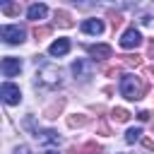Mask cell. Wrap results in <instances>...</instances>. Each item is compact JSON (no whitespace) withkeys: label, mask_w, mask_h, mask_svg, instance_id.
<instances>
[{"label":"cell","mask_w":154,"mask_h":154,"mask_svg":"<svg viewBox=\"0 0 154 154\" xmlns=\"http://www.w3.org/2000/svg\"><path fill=\"white\" fill-rule=\"evenodd\" d=\"M113 118H116L118 123H125V120L130 118V113H128L125 108H113Z\"/></svg>","instance_id":"e0dca14e"},{"label":"cell","mask_w":154,"mask_h":154,"mask_svg":"<svg viewBox=\"0 0 154 154\" xmlns=\"http://www.w3.org/2000/svg\"><path fill=\"white\" fill-rule=\"evenodd\" d=\"M140 135H142L140 128H130V130L125 132V142H128V144H135V142L140 140Z\"/></svg>","instance_id":"9a60e30c"},{"label":"cell","mask_w":154,"mask_h":154,"mask_svg":"<svg viewBox=\"0 0 154 154\" xmlns=\"http://www.w3.org/2000/svg\"><path fill=\"white\" fill-rule=\"evenodd\" d=\"M36 140H38V142H43V144H58V142H60V135H58V132H53V130H46V132H38V135H36Z\"/></svg>","instance_id":"4fadbf2b"},{"label":"cell","mask_w":154,"mask_h":154,"mask_svg":"<svg viewBox=\"0 0 154 154\" xmlns=\"http://www.w3.org/2000/svg\"><path fill=\"white\" fill-rule=\"evenodd\" d=\"M67 51H70V41H67V38H58V41H53L51 48H48L51 55H65Z\"/></svg>","instance_id":"30bf717a"},{"label":"cell","mask_w":154,"mask_h":154,"mask_svg":"<svg viewBox=\"0 0 154 154\" xmlns=\"http://www.w3.org/2000/svg\"><path fill=\"white\" fill-rule=\"evenodd\" d=\"M79 152H82V154H101V144H96V142H87Z\"/></svg>","instance_id":"2e32d148"},{"label":"cell","mask_w":154,"mask_h":154,"mask_svg":"<svg viewBox=\"0 0 154 154\" xmlns=\"http://www.w3.org/2000/svg\"><path fill=\"white\" fill-rule=\"evenodd\" d=\"M82 31L99 36V34L103 31V22H101V19H87V22H82Z\"/></svg>","instance_id":"9c48e42d"},{"label":"cell","mask_w":154,"mask_h":154,"mask_svg":"<svg viewBox=\"0 0 154 154\" xmlns=\"http://www.w3.org/2000/svg\"><path fill=\"white\" fill-rule=\"evenodd\" d=\"M2 12H5V14H10V17H12V14H19V5H5V7H2Z\"/></svg>","instance_id":"603a6c76"},{"label":"cell","mask_w":154,"mask_h":154,"mask_svg":"<svg viewBox=\"0 0 154 154\" xmlns=\"http://www.w3.org/2000/svg\"><path fill=\"white\" fill-rule=\"evenodd\" d=\"M0 96H2V101H5V103H10V106H14V103H19V101H22V91H19V87H17V84H10V82H5V84H2Z\"/></svg>","instance_id":"3957f363"},{"label":"cell","mask_w":154,"mask_h":154,"mask_svg":"<svg viewBox=\"0 0 154 154\" xmlns=\"http://www.w3.org/2000/svg\"><path fill=\"white\" fill-rule=\"evenodd\" d=\"M48 34H51V26H36V29H34V36H36L38 41H41V38H46Z\"/></svg>","instance_id":"d6986e66"},{"label":"cell","mask_w":154,"mask_h":154,"mask_svg":"<svg viewBox=\"0 0 154 154\" xmlns=\"http://www.w3.org/2000/svg\"><path fill=\"white\" fill-rule=\"evenodd\" d=\"M149 72H152V75H154V67H149Z\"/></svg>","instance_id":"4dcf8cb0"},{"label":"cell","mask_w":154,"mask_h":154,"mask_svg":"<svg viewBox=\"0 0 154 154\" xmlns=\"http://www.w3.org/2000/svg\"><path fill=\"white\" fill-rule=\"evenodd\" d=\"M63 103H65V101L60 99V101H58L55 106H51V108L46 111V116H48V118H55V113H60V108H63Z\"/></svg>","instance_id":"7402d4cb"},{"label":"cell","mask_w":154,"mask_h":154,"mask_svg":"<svg viewBox=\"0 0 154 154\" xmlns=\"http://www.w3.org/2000/svg\"><path fill=\"white\" fill-rule=\"evenodd\" d=\"M120 94H123L125 99H130V101H137V99H142V94H144V84L140 82V77L125 75V77L120 79Z\"/></svg>","instance_id":"6da1fadb"},{"label":"cell","mask_w":154,"mask_h":154,"mask_svg":"<svg viewBox=\"0 0 154 154\" xmlns=\"http://www.w3.org/2000/svg\"><path fill=\"white\" fill-rule=\"evenodd\" d=\"M137 118H140V120H149V111H140Z\"/></svg>","instance_id":"484cf974"},{"label":"cell","mask_w":154,"mask_h":154,"mask_svg":"<svg viewBox=\"0 0 154 154\" xmlns=\"http://www.w3.org/2000/svg\"><path fill=\"white\" fill-rule=\"evenodd\" d=\"M14 154H31V149L22 144V147H17V149H14Z\"/></svg>","instance_id":"cb8c5ba5"},{"label":"cell","mask_w":154,"mask_h":154,"mask_svg":"<svg viewBox=\"0 0 154 154\" xmlns=\"http://www.w3.org/2000/svg\"><path fill=\"white\" fill-rule=\"evenodd\" d=\"M118 72H120V67H108V70H106V75H108V77H116Z\"/></svg>","instance_id":"d4e9b609"},{"label":"cell","mask_w":154,"mask_h":154,"mask_svg":"<svg viewBox=\"0 0 154 154\" xmlns=\"http://www.w3.org/2000/svg\"><path fill=\"white\" fill-rule=\"evenodd\" d=\"M113 2H118V5H120V7H125V5H128V2H130V0H113Z\"/></svg>","instance_id":"f1b7e54d"},{"label":"cell","mask_w":154,"mask_h":154,"mask_svg":"<svg viewBox=\"0 0 154 154\" xmlns=\"http://www.w3.org/2000/svg\"><path fill=\"white\" fill-rule=\"evenodd\" d=\"M72 72H75V77L87 79V77H91V65H89L87 60H75V63H72Z\"/></svg>","instance_id":"ba28073f"},{"label":"cell","mask_w":154,"mask_h":154,"mask_svg":"<svg viewBox=\"0 0 154 154\" xmlns=\"http://www.w3.org/2000/svg\"><path fill=\"white\" fill-rule=\"evenodd\" d=\"M24 29L19 24H10V26H2V38L5 43H22L24 41Z\"/></svg>","instance_id":"277c9868"},{"label":"cell","mask_w":154,"mask_h":154,"mask_svg":"<svg viewBox=\"0 0 154 154\" xmlns=\"http://www.w3.org/2000/svg\"><path fill=\"white\" fill-rule=\"evenodd\" d=\"M147 55H149V58H154V41L149 43V48H147Z\"/></svg>","instance_id":"4316f807"},{"label":"cell","mask_w":154,"mask_h":154,"mask_svg":"<svg viewBox=\"0 0 154 154\" xmlns=\"http://www.w3.org/2000/svg\"><path fill=\"white\" fill-rule=\"evenodd\" d=\"M55 24H58V26H65V29H70V26H75V19L70 17V12H65V10H58V12H55Z\"/></svg>","instance_id":"8fae6325"},{"label":"cell","mask_w":154,"mask_h":154,"mask_svg":"<svg viewBox=\"0 0 154 154\" xmlns=\"http://www.w3.org/2000/svg\"><path fill=\"white\" fill-rule=\"evenodd\" d=\"M142 43V36H140V31L137 29H128L123 36H120V46L125 48V51H130V48H137Z\"/></svg>","instance_id":"5b68a950"},{"label":"cell","mask_w":154,"mask_h":154,"mask_svg":"<svg viewBox=\"0 0 154 154\" xmlns=\"http://www.w3.org/2000/svg\"><path fill=\"white\" fill-rule=\"evenodd\" d=\"M26 14H29V19H34V22H36V19H43V17L48 14V7L36 2V5H31V7H29V12H26Z\"/></svg>","instance_id":"7c38bea8"},{"label":"cell","mask_w":154,"mask_h":154,"mask_svg":"<svg viewBox=\"0 0 154 154\" xmlns=\"http://www.w3.org/2000/svg\"><path fill=\"white\" fill-rule=\"evenodd\" d=\"M87 123H89L87 116H70V118H67V125H70V128H82V125H87Z\"/></svg>","instance_id":"5bb4252c"},{"label":"cell","mask_w":154,"mask_h":154,"mask_svg":"<svg viewBox=\"0 0 154 154\" xmlns=\"http://www.w3.org/2000/svg\"><path fill=\"white\" fill-rule=\"evenodd\" d=\"M22 72V60L19 58H5L2 60V75L5 77H14Z\"/></svg>","instance_id":"8992f818"},{"label":"cell","mask_w":154,"mask_h":154,"mask_svg":"<svg viewBox=\"0 0 154 154\" xmlns=\"http://www.w3.org/2000/svg\"><path fill=\"white\" fill-rule=\"evenodd\" d=\"M123 63H125V65H135V67H137V65H142V58H140L137 53H135V55H123Z\"/></svg>","instance_id":"ac0fdd59"},{"label":"cell","mask_w":154,"mask_h":154,"mask_svg":"<svg viewBox=\"0 0 154 154\" xmlns=\"http://www.w3.org/2000/svg\"><path fill=\"white\" fill-rule=\"evenodd\" d=\"M108 19H111V24H113V29H116V26H120V24H123V17H120V14H118V12H113V10H111V12H108Z\"/></svg>","instance_id":"44dd1931"},{"label":"cell","mask_w":154,"mask_h":154,"mask_svg":"<svg viewBox=\"0 0 154 154\" xmlns=\"http://www.w3.org/2000/svg\"><path fill=\"white\" fill-rule=\"evenodd\" d=\"M72 2H75V5L79 7V10H89V7H94V5L99 2V0H72Z\"/></svg>","instance_id":"ffe728a7"},{"label":"cell","mask_w":154,"mask_h":154,"mask_svg":"<svg viewBox=\"0 0 154 154\" xmlns=\"http://www.w3.org/2000/svg\"><path fill=\"white\" fill-rule=\"evenodd\" d=\"M144 147H147V149H154V142H152V140H144Z\"/></svg>","instance_id":"83f0119b"},{"label":"cell","mask_w":154,"mask_h":154,"mask_svg":"<svg viewBox=\"0 0 154 154\" xmlns=\"http://www.w3.org/2000/svg\"><path fill=\"white\" fill-rule=\"evenodd\" d=\"M89 53H91V58H94V60H108V58L113 55V51H111V46H106V43H99V46H91V48H89Z\"/></svg>","instance_id":"52a82bcc"},{"label":"cell","mask_w":154,"mask_h":154,"mask_svg":"<svg viewBox=\"0 0 154 154\" xmlns=\"http://www.w3.org/2000/svg\"><path fill=\"white\" fill-rule=\"evenodd\" d=\"M36 84H41V87H58L60 84V70L58 67H53V65H46V67H41L38 72H36Z\"/></svg>","instance_id":"7a4b0ae2"},{"label":"cell","mask_w":154,"mask_h":154,"mask_svg":"<svg viewBox=\"0 0 154 154\" xmlns=\"http://www.w3.org/2000/svg\"><path fill=\"white\" fill-rule=\"evenodd\" d=\"M46 154H58V152H53V149H48V152H46Z\"/></svg>","instance_id":"f546056e"}]
</instances>
